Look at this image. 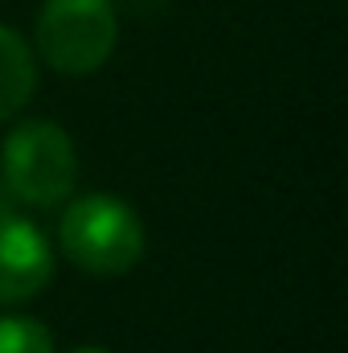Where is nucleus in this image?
<instances>
[{
	"instance_id": "obj_1",
	"label": "nucleus",
	"mask_w": 348,
	"mask_h": 353,
	"mask_svg": "<svg viewBox=\"0 0 348 353\" xmlns=\"http://www.w3.org/2000/svg\"><path fill=\"white\" fill-rule=\"evenodd\" d=\"M148 234L140 214L115 193H83L62 210L58 251L87 275L115 279L144 259Z\"/></svg>"
},
{
	"instance_id": "obj_2",
	"label": "nucleus",
	"mask_w": 348,
	"mask_h": 353,
	"mask_svg": "<svg viewBox=\"0 0 348 353\" xmlns=\"http://www.w3.org/2000/svg\"><path fill=\"white\" fill-rule=\"evenodd\" d=\"M0 185L17 205L58 210L78 185V152L62 123L21 119L0 144Z\"/></svg>"
},
{
	"instance_id": "obj_3",
	"label": "nucleus",
	"mask_w": 348,
	"mask_h": 353,
	"mask_svg": "<svg viewBox=\"0 0 348 353\" xmlns=\"http://www.w3.org/2000/svg\"><path fill=\"white\" fill-rule=\"evenodd\" d=\"M115 46H119L115 0H45L37 12L33 54L66 79H87L102 70Z\"/></svg>"
},
{
	"instance_id": "obj_4",
	"label": "nucleus",
	"mask_w": 348,
	"mask_h": 353,
	"mask_svg": "<svg viewBox=\"0 0 348 353\" xmlns=\"http://www.w3.org/2000/svg\"><path fill=\"white\" fill-rule=\"evenodd\" d=\"M54 243L21 214H0V308L37 300L54 279Z\"/></svg>"
},
{
	"instance_id": "obj_5",
	"label": "nucleus",
	"mask_w": 348,
	"mask_h": 353,
	"mask_svg": "<svg viewBox=\"0 0 348 353\" xmlns=\"http://www.w3.org/2000/svg\"><path fill=\"white\" fill-rule=\"evenodd\" d=\"M37 90V54L12 29L0 25V123L17 119Z\"/></svg>"
},
{
	"instance_id": "obj_6",
	"label": "nucleus",
	"mask_w": 348,
	"mask_h": 353,
	"mask_svg": "<svg viewBox=\"0 0 348 353\" xmlns=\"http://www.w3.org/2000/svg\"><path fill=\"white\" fill-rule=\"evenodd\" d=\"M0 353H54V333L37 316H0Z\"/></svg>"
},
{
	"instance_id": "obj_7",
	"label": "nucleus",
	"mask_w": 348,
	"mask_h": 353,
	"mask_svg": "<svg viewBox=\"0 0 348 353\" xmlns=\"http://www.w3.org/2000/svg\"><path fill=\"white\" fill-rule=\"evenodd\" d=\"M115 8H127L140 21H156V17H164L173 8V0H115Z\"/></svg>"
},
{
	"instance_id": "obj_8",
	"label": "nucleus",
	"mask_w": 348,
	"mask_h": 353,
	"mask_svg": "<svg viewBox=\"0 0 348 353\" xmlns=\"http://www.w3.org/2000/svg\"><path fill=\"white\" fill-rule=\"evenodd\" d=\"M70 353H111V350H102V345H78V350H70Z\"/></svg>"
}]
</instances>
